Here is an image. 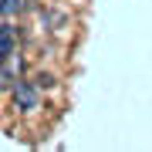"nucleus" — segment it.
<instances>
[{
  "label": "nucleus",
  "mask_w": 152,
  "mask_h": 152,
  "mask_svg": "<svg viewBox=\"0 0 152 152\" xmlns=\"http://www.w3.org/2000/svg\"><path fill=\"white\" fill-rule=\"evenodd\" d=\"M14 105L24 108V112H34L37 108V88L27 85V81H17L14 85Z\"/></svg>",
  "instance_id": "obj_1"
},
{
  "label": "nucleus",
  "mask_w": 152,
  "mask_h": 152,
  "mask_svg": "<svg viewBox=\"0 0 152 152\" xmlns=\"http://www.w3.org/2000/svg\"><path fill=\"white\" fill-rule=\"evenodd\" d=\"M20 0H0V14H4V17H14V14H20Z\"/></svg>",
  "instance_id": "obj_2"
},
{
  "label": "nucleus",
  "mask_w": 152,
  "mask_h": 152,
  "mask_svg": "<svg viewBox=\"0 0 152 152\" xmlns=\"http://www.w3.org/2000/svg\"><path fill=\"white\" fill-rule=\"evenodd\" d=\"M10 34H14L10 27H0V48H4L7 54H10V48H14V41H10Z\"/></svg>",
  "instance_id": "obj_3"
},
{
  "label": "nucleus",
  "mask_w": 152,
  "mask_h": 152,
  "mask_svg": "<svg viewBox=\"0 0 152 152\" xmlns=\"http://www.w3.org/2000/svg\"><path fill=\"white\" fill-rule=\"evenodd\" d=\"M4 54H7V51H4V48H0V58H4Z\"/></svg>",
  "instance_id": "obj_4"
}]
</instances>
